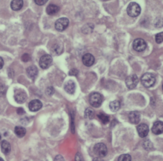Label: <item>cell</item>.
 <instances>
[{
	"label": "cell",
	"mask_w": 163,
	"mask_h": 161,
	"mask_svg": "<svg viewBox=\"0 0 163 161\" xmlns=\"http://www.w3.org/2000/svg\"><path fill=\"white\" fill-rule=\"evenodd\" d=\"M98 117L100 119V120L101 121V122L103 123V124L106 125V124H107V123H108L110 121V118H109L107 114H105V113H100V114H98Z\"/></svg>",
	"instance_id": "obj_22"
},
{
	"label": "cell",
	"mask_w": 163,
	"mask_h": 161,
	"mask_svg": "<svg viewBox=\"0 0 163 161\" xmlns=\"http://www.w3.org/2000/svg\"><path fill=\"white\" fill-rule=\"evenodd\" d=\"M127 13L131 17H138L141 13L140 6L135 2L130 3L127 8Z\"/></svg>",
	"instance_id": "obj_2"
},
{
	"label": "cell",
	"mask_w": 163,
	"mask_h": 161,
	"mask_svg": "<svg viewBox=\"0 0 163 161\" xmlns=\"http://www.w3.org/2000/svg\"><path fill=\"white\" fill-rule=\"evenodd\" d=\"M84 116L85 118L89 119H93V117L94 116V112L93 109L91 108H88L85 111Z\"/></svg>",
	"instance_id": "obj_23"
},
{
	"label": "cell",
	"mask_w": 163,
	"mask_h": 161,
	"mask_svg": "<svg viewBox=\"0 0 163 161\" xmlns=\"http://www.w3.org/2000/svg\"><path fill=\"white\" fill-rule=\"evenodd\" d=\"M103 102V97L99 93H93L91 94L89 97V103L91 105L95 107L98 108L101 106Z\"/></svg>",
	"instance_id": "obj_3"
},
{
	"label": "cell",
	"mask_w": 163,
	"mask_h": 161,
	"mask_svg": "<svg viewBox=\"0 0 163 161\" xmlns=\"http://www.w3.org/2000/svg\"><path fill=\"white\" fill-rule=\"evenodd\" d=\"M26 72H27V74L29 78H30L31 79H35L37 76L38 73V70L36 66L32 65L27 69Z\"/></svg>",
	"instance_id": "obj_16"
},
{
	"label": "cell",
	"mask_w": 163,
	"mask_h": 161,
	"mask_svg": "<svg viewBox=\"0 0 163 161\" xmlns=\"http://www.w3.org/2000/svg\"><path fill=\"white\" fill-rule=\"evenodd\" d=\"M59 7L54 4H51L47 7V13L49 15H54L59 11Z\"/></svg>",
	"instance_id": "obj_17"
},
{
	"label": "cell",
	"mask_w": 163,
	"mask_h": 161,
	"mask_svg": "<svg viewBox=\"0 0 163 161\" xmlns=\"http://www.w3.org/2000/svg\"><path fill=\"white\" fill-rule=\"evenodd\" d=\"M94 154L99 157H104L107 155V148L104 144L100 143L96 144L94 147Z\"/></svg>",
	"instance_id": "obj_4"
},
{
	"label": "cell",
	"mask_w": 163,
	"mask_h": 161,
	"mask_svg": "<svg viewBox=\"0 0 163 161\" xmlns=\"http://www.w3.org/2000/svg\"><path fill=\"white\" fill-rule=\"evenodd\" d=\"M109 107L112 112H117L120 108V103L118 100H114L110 103Z\"/></svg>",
	"instance_id": "obj_20"
},
{
	"label": "cell",
	"mask_w": 163,
	"mask_h": 161,
	"mask_svg": "<svg viewBox=\"0 0 163 161\" xmlns=\"http://www.w3.org/2000/svg\"><path fill=\"white\" fill-rule=\"evenodd\" d=\"M82 62L84 65L91 67L95 62L94 56L91 53H86L82 56Z\"/></svg>",
	"instance_id": "obj_9"
},
{
	"label": "cell",
	"mask_w": 163,
	"mask_h": 161,
	"mask_svg": "<svg viewBox=\"0 0 163 161\" xmlns=\"http://www.w3.org/2000/svg\"><path fill=\"white\" fill-rule=\"evenodd\" d=\"M1 148L3 154L6 155L9 154L11 151L10 144L7 141L3 140L1 144Z\"/></svg>",
	"instance_id": "obj_19"
},
{
	"label": "cell",
	"mask_w": 163,
	"mask_h": 161,
	"mask_svg": "<svg viewBox=\"0 0 163 161\" xmlns=\"http://www.w3.org/2000/svg\"><path fill=\"white\" fill-rule=\"evenodd\" d=\"M118 161H131V156L129 154H122L119 157Z\"/></svg>",
	"instance_id": "obj_25"
},
{
	"label": "cell",
	"mask_w": 163,
	"mask_h": 161,
	"mask_svg": "<svg viewBox=\"0 0 163 161\" xmlns=\"http://www.w3.org/2000/svg\"><path fill=\"white\" fill-rule=\"evenodd\" d=\"M23 5V0H12L10 6L14 11H18L22 8Z\"/></svg>",
	"instance_id": "obj_18"
},
{
	"label": "cell",
	"mask_w": 163,
	"mask_h": 161,
	"mask_svg": "<svg viewBox=\"0 0 163 161\" xmlns=\"http://www.w3.org/2000/svg\"><path fill=\"white\" fill-rule=\"evenodd\" d=\"M144 147L146 149H148V148H149V149H150L152 147L151 142L149 140H147L146 141L144 142Z\"/></svg>",
	"instance_id": "obj_31"
},
{
	"label": "cell",
	"mask_w": 163,
	"mask_h": 161,
	"mask_svg": "<svg viewBox=\"0 0 163 161\" xmlns=\"http://www.w3.org/2000/svg\"><path fill=\"white\" fill-rule=\"evenodd\" d=\"M4 65V61L3 59L0 56V69H2Z\"/></svg>",
	"instance_id": "obj_36"
},
{
	"label": "cell",
	"mask_w": 163,
	"mask_h": 161,
	"mask_svg": "<svg viewBox=\"0 0 163 161\" xmlns=\"http://www.w3.org/2000/svg\"><path fill=\"white\" fill-rule=\"evenodd\" d=\"M152 131L155 135H160L163 132V122L156 121L154 123L152 128Z\"/></svg>",
	"instance_id": "obj_12"
},
{
	"label": "cell",
	"mask_w": 163,
	"mask_h": 161,
	"mask_svg": "<svg viewBox=\"0 0 163 161\" xmlns=\"http://www.w3.org/2000/svg\"><path fill=\"white\" fill-rule=\"evenodd\" d=\"M15 133L18 137L22 138L25 136L26 133V130L23 127L16 126L15 128Z\"/></svg>",
	"instance_id": "obj_21"
},
{
	"label": "cell",
	"mask_w": 163,
	"mask_h": 161,
	"mask_svg": "<svg viewBox=\"0 0 163 161\" xmlns=\"http://www.w3.org/2000/svg\"><path fill=\"white\" fill-rule=\"evenodd\" d=\"M6 88L5 86V85H0V97H3L5 95L6 93Z\"/></svg>",
	"instance_id": "obj_27"
},
{
	"label": "cell",
	"mask_w": 163,
	"mask_h": 161,
	"mask_svg": "<svg viewBox=\"0 0 163 161\" xmlns=\"http://www.w3.org/2000/svg\"><path fill=\"white\" fill-rule=\"evenodd\" d=\"M141 82L145 88H150L156 82L155 75L151 73H145L141 78Z\"/></svg>",
	"instance_id": "obj_1"
},
{
	"label": "cell",
	"mask_w": 163,
	"mask_h": 161,
	"mask_svg": "<svg viewBox=\"0 0 163 161\" xmlns=\"http://www.w3.org/2000/svg\"><path fill=\"white\" fill-rule=\"evenodd\" d=\"M162 90H163V84H162Z\"/></svg>",
	"instance_id": "obj_41"
},
{
	"label": "cell",
	"mask_w": 163,
	"mask_h": 161,
	"mask_svg": "<svg viewBox=\"0 0 163 161\" xmlns=\"http://www.w3.org/2000/svg\"><path fill=\"white\" fill-rule=\"evenodd\" d=\"M141 119V115L138 111H132L129 114V120L130 122L134 125H137Z\"/></svg>",
	"instance_id": "obj_10"
},
{
	"label": "cell",
	"mask_w": 163,
	"mask_h": 161,
	"mask_svg": "<svg viewBox=\"0 0 163 161\" xmlns=\"http://www.w3.org/2000/svg\"><path fill=\"white\" fill-rule=\"evenodd\" d=\"M69 25V20L67 18H59L55 23V28L58 31H64Z\"/></svg>",
	"instance_id": "obj_5"
},
{
	"label": "cell",
	"mask_w": 163,
	"mask_h": 161,
	"mask_svg": "<svg viewBox=\"0 0 163 161\" xmlns=\"http://www.w3.org/2000/svg\"><path fill=\"white\" fill-rule=\"evenodd\" d=\"M17 113L19 115H23L24 113H25V112L22 108H18L17 109Z\"/></svg>",
	"instance_id": "obj_35"
},
{
	"label": "cell",
	"mask_w": 163,
	"mask_h": 161,
	"mask_svg": "<svg viewBox=\"0 0 163 161\" xmlns=\"http://www.w3.org/2000/svg\"><path fill=\"white\" fill-rule=\"evenodd\" d=\"M54 161H64L62 155H57L54 159Z\"/></svg>",
	"instance_id": "obj_34"
},
{
	"label": "cell",
	"mask_w": 163,
	"mask_h": 161,
	"mask_svg": "<svg viewBox=\"0 0 163 161\" xmlns=\"http://www.w3.org/2000/svg\"><path fill=\"white\" fill-rule=\"evenodd\" d=\"M47 2L48 0H35V3L38 6H42L45 5Z\"/></svg>",
	"instance_id": "obj_29"
},
{
	"label": "cell",
	"mask_w": 163,
	"mask_h": 161,
	"mask_svg": "<svg viewBox=\"0 0 163 161\" xmlns=\"http://www.w3.org/2000/svg\"><path fill=\"white\" fill-rule=\"evenodd\" d=\"M137 131L138 132V135L141 138H145L147 136L149 128V126L145 124H140L137 127Z\"/></svg>",
	"instance_id": "obj_11"
},
{
	"label": "cell",
	"mask_w": 163,
	"mask_h": 161,
	"mask_svg": "<svg viewBox=\"0 0 163 161\" xmlns=\"http://www.w3.org/2000/svg\"><path fill=\"white\" fill-rule=\"evenodd\" d=\"M15 100L18 103H23L27 100V94L23 91H19L15 94Z\"/></svg>",
	"instance_id": "obj_14"
},
{
	"label": "cell",
	"mask_w": 163,
	"mask_h": 161,
	"mask_svg": "<svg viewBox=\"0 0 163 161\" xmlns=\"http://www.w3.org/2000/svg\"><path fill=\"white\" fill-rule=\"evenodd\" d=\"M133 49L138 52L144 51L147 48V43L143 39L138 38L133 41L132 43Z\"/></svg>",
	"instance_id": "obj_6"
},
{
	"label": "cell",
	"mask_w": 163,
	"mask_h": 161,
	"mask_svg": "<svg viewBox=\"0 0 163 161\" xmlns=\"http://www.w3.org/2000/svg\"><path fill=\"white\" fill-rule=\"evenodd\" d=\"M1 140H2V135L0 133V141H1Z\"/></svg>",
	"instance_id": "obj_39"
},
{
	"label": "cell",
	"mask_w": 163,
	"mask_h": 161,
	"mask_svg": "<svg viewBox=\"0 0 163 161\" xmlns=\"http://www.w3.org/2000/svg\"><path fill=\"white\" fill-rule=\"evenodd\" d=\"M138 83V78L136 74H132L129 75L126 79V86L130 90L135 88L137 86Z\"/></svg>",
	"instance_id": "obj_7"
},
{
	"label": "cell",
	"mask_w": 163,
	"mask_h": 161,
	"mask_svg": "<svg viewBox=\"0 0 163 161\" xmlns=\"http://www.w3.org/2000/svg\"><path fill=\"white\" fill-rule=\"evenodd\" d=\"M0 161H4V160H3L2 158L0 157Z\"/></svg>",
	"instance_id": "obj_38"
},
{
	"label": "cell",
	"mask_w": 163,
	"mask_h": 161,
	"mask_svg": "<svg viewBox=\"0 0 163 161\" xmlns=\"http://www.w3.org/2000/svg\"><path fill=\"white\" fill-rule=\"evenodd\" d=\"M101 1H103V2H105V1H107V0H101Z\"/></svg>",
	"instance_id": "obj_40"
},
{
	"label": "cell",
	"mask_w": 163,
	"mask_h": 161,
	"mask_svg": "<svg viewBox=\"0 0 163 161\" xmlns=\"http://www.w3.org/2000/svg\"><path fill=\"white\" fill-rule=\"evenodd\" d=\"M30 60H31V56L27 53H25L22 56V60L24 62H27L28 61H30Z\"/></svg>",
	"instance_id": "obj_28"
},
{
	"label": "cell",
	"mask_w": 163,
	"mask_h": 161,
	"mask_svg": "<svg viewBox=\"0 0 163 161\" xmlns=\"http://www.w3.org/2000/svg\"><path fill=\"white\" fill-rule=\"evenodd\" d=\"M46 93L48 95L51 96V95H52V94H53V93H54V89L52 87H49L47 89Z\"/></svg>",
	"instance_id": "obj_30"
},
{
	"label": "cell",
	"mask_w": 163,
	"mask_h": 161,
	"mask_svg": "<svg viewBox=\"0 0 163 161\" xmlns=\"http://www.w3.org/2000/svg\"><path fill=\"white\" fill-rule=\"evenodd\" d=\"M75 89H76V85L73 81L69 80L65 83L64 90L68 93L73 94L75 91Z\"/></svg>",
	"instance_id": "obj_15"
},
{
	"label": "cell",
	"mask_w": 163,
	"mask_h": 161,
	"mask_svg": "<svg viewBox=\"0 0 163 161\" xmlns=\"http://www.w3.org/2000/svg\"><path fill=\"white\" fill-rule=\"evenodd\" d=\"M75 161H84L81 154L79 152H78L75 155Z\"/></svg>",
	"instance_id": "obj_32"
},
{
	"label": "cell",
	"mask_w": 163,
	"mask_h": 161,
	"mask_svg": "<svg viewBox=\"0 0 163 161\" xmlns=\"http://www.w3.org/2000/svg\"><path fill=\"white\" fill-rule=\"evenodd\" d=\"M42 107V103L39 100H33L29 103V109L32 112L38 111Z\"/></svg>",
	"instance_id": "obj_13"
},
{
	"label": "cell",
	"mask_w": 163,
	"mask_h": 161,
	"mask_svg": "<svg viewBox=\"0 0 163 161\" xmlns=\"http://www.w3.org/2000/svg\"><path fill=\"white\" fill-rule=\"evenodd\" d=\"M52 62V56L49 55H45L40 58L39 64L41 68L45 69L50 67Z\"/></svg>",
	"instance_id": "obj_8"
},
{
	"label": "cell",
	"mask_w": 163,
	"mask_h": 161,
	"mask_svg": "<svg viewBox=\"0 0 163 161\" xmlns=\"http://www.w3.org/2000/svg\"><path fill=\"white\" fill-rule=\"evenodd\" d=\"M78 74H79V71H78L77 69H73L69 72V75H75V76H76V75H77Z\"/></svg>",
	"instance_id": "obj_33"
},
{
	"label": "cell",
	"mask_w": 163,
	"mask_h": 161,
	"mask_svg": "<svg viewBox=\"0 0 163 161\" xmlns=\"http://www.w3.org/2000/svg\"><path fill=\"white\" fill-rule=\"evenodd\" d=\"M155 39H156V41L157 43L160 44V43H162L163 42V32L157 34L156 35Z\"/></svg>",
	"instance_id": "obj_26"
},
{
	"label": "cell",
	"mask_w": 163,
	"mask_h": 161,
	"mask_svg": "<svg viewBox=\"0 0 163 161\" xmlns=\"http://www.w3.org/2000/svg\"><path fill=\"white\" fill-rule=\"evenodd\" d=\"M52 52L56 55H59L63 52V47L59 44H55L52 47Z\"/></svg>",
	"instance_id": "obj_24"
},
{
	"label": "cell",
	"mask_w": 163,
	"mask_h": 161,
	"mask_svg": "<svg viewBox=\"0 0 163 161\" xmlns=\"http://www.w3.org/2000/svg\"><path fill=\"white\" fill-rule=\"evenodd\" d=\"M92 161H104V160L100 157H96L92 160Z\"/></svg>",
	"instance_id": "obj_37"
}]
</instances>
